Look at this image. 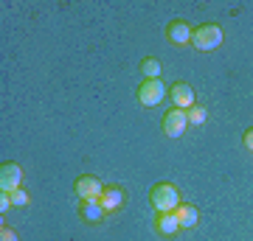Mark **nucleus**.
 <instances>
[{"label": "nucleus", "instance_id": "obj_1", "mask_svg": "<svg viewBox=\"0 0 253 241\" xmlns=\"http://www.w3.org/2000/svg\"><path fill=\"white\" fill-rule=\"evenodd\" d=\"M149 202H152V207L158 213H174V210L183 205L180 191H177L172 182H155L152 191H149Z\"/></svg>", "mask_w": 253, "mask_h": 241}, {"label": "nucleus", "instance_id": "obj_2", "mask_svg": "<svg viewBox=\"0 0 253 241\" xmlns=\"http://www.w3.org/2000/svg\"><path fill=\"white\" fill-rule=\"evenodd\" d=\"M191 45L197 48V51H217L219 45H222V28L217 23H203V26L194 28V34H191Z\"/></svg>", "mask_w": 253, "mask_h": 241}, {"label": "nucleus", "instance_id": "obj_3", "mask_svg": "<svg viewBox=\"0 0 253 241\" xmlns=\"http://www.w3.org/2000/svg\"><path fill=\"white\" fill-rule=\"evenodd\" d=\"M169 96V90H166V84H163L161 79H144L141 84H138V90H135V99H138V104L141 107H158L163 99Z\"/></svg>", "mask_w": 253, "mask_h": 241}, {"label": "nucleus", "instance_id": "obj_4", "mask_svg": "<svg viewBox=\"0 0 253 241\" xmlns=\"http://www.w3.org/2000/svg\"><path fill=\"white\" fill-rule=\"evenodd\" d=\"M76 197L82 199V202H99L101 194H104V185H101L99 177H93V174H84V177L76 179Z\"/></svg>", "mask_w": 253, "mask_h": 241}, {"label": "nucleus", "instance_id": "obj_5", "mask_svg": "<svg viewBox=\"0 0 253 241\" xmlns=\"http://www.w3.org/2000/svg\"><path fill=\"white\" fill-rule=\"evenodd\" d=\"M163 135L166 138H180L186 135V126H189V115H186V109H177L172 107L166 115H163Z\"/></svg>", "mask_w": 253, "mask_h": 241}, {"label": "nucleus", "instance_id": "obj_6", "mask_svg": "<svg viewBox=\"0 0 253 241\" xmlns=\"http://www.w3.org/2000/svg\"><path fill=\"white\" fill-rule=\"evenodd\" d=\"M191 34H194V28H191L186 20H172V23L166 26V39H169L174 48H186V45H191Z\"/></svg>", "mask_w": 253, "mask_h": 241}, {"label": "nucleus", "instance_id": "obj_7", "mask_svg": "<svg viewBox=\"0 0 253 241\" xmlns=\"http://www.w3.org/2000/svg\"><path fill=\"white\" fill-rule=\"evenodd\" d=\"M20 182H23V169L17 163H3L0 166V191L11 194V191L20 188Z\"/></svg>", "mask_w": 253, "mask_h": 241}, {"label": "nucleus", "instance_id": "obj_8", "mask_svg": "<svg viewBox=\"0 0 253 241\" xmlns=\"http://www.w3.org/2000/svg\"><path fill=\"white\" fill-rule=\"evenodd\" d=\"M169 99L177 109H189L194 107V87L186 84V81H174L172 87H169Z\"/></svg>", "mask_w": 253, "mask_h": 241}, {"label": "nucleus", "instance_id": "obj_9", "mask_svg": "<svg viewBox=\"0 0 253 241\" xmlns=\"http://www.w3.org/2000/svg\"><path fill=\"white\" fill-rule=\"evenodd\" d=\"M124 202H126V191L118 188V185L104 188V194H101V199H99V205L104 207V213H113L118 207H124Z\"/></svg>", "mask_w": 253, "mask_h": 241}, {"label": "nucleus", "instance_id": "obj_10", "mask_svg": "<svg viewBox=\"0 0 253 241\" xmlns=\"http://www.w3.org/2000/svg\"><path fill=\"white\" fill-rule=\"evenodd\" d=\"M177 230H180L177 213H158L155 216V233L158 236H174Z\"/></svg>", "mask_w": 253, "mask_h": 241}, {"label": "nucleus", "instance_id": "obj_11", "mask_svg": "<svg viewBox=\"0 0 253 241\" xmlns=\"http://www.w3.org/2000/svg\"><path fill=\"white\" fill-rule=\"evenodd\" d=\"M79 216L87 224H99L101 219H104V207H101L99 202H82V205H79Z\"/></svg>", "mask_w": 253, "mask_h": 241}, {"label": "nucleus", "instance_id": "obj_12", "mask_svg": "<svg viewBox=\"0 0 253 241\" xmlns=\"http://www.w3.org/2000/svg\"><path fill=\"white\" fill-rule=\"evenodd\" d=\"M174 213H177V222H180V230H183V227H186V230H191V227L197 224V219H200L197 207H194V205H186V202H183V205L177 207Z\"/></svg>", "mask_w": 253, "mask_h": 241}, {"label": "nucleus", "instance_id": "obj_13", "mask_svg": "<svg viewBox=\"0 0 253 241\" xmlns=\"http://www.w3.org/2000/svg\"><path fill=\"white\" fill-rule=\"evenodd\" d=\"M141 76L144 79H161V62L155 56H146L144 62H141Z\"/></svg>", "mask_w": 253, "mask_h": 241}, {"label": "nucleus", "instance_id": "obj_14", "mask_svg": "<svg viewBox=\"0 0 253 241\" xmlns=\"http://www.w3.org/2000/svg\"><path fill=\"white\" fill-rule=\"evenodd\" d=\"M186 115H189V126H203V124H206V115H208V112H206L203 107H197V104H194V107L186 109Z\"/></svg>", "mask_w": 253, "mask_h": 241}, {"label": "nucleus", "instance_id": "obj_15", "mask_svg": "<svg viewBox=\"0 0 253 241\" xmlns=\"http://www.w3.org/2000/svg\"><path fill=\"white\" fill-rule=\"evenodd\" d=\"M9 197H11V205H28V199H31V197H28V191H23V188L11 191Z\"/></svg>", "mask_w": 253, "mask_h": 241}, {"label": "nucleus", "instance_id": "obj_16", "mask_svg": "<svg viewBox=\"0 0 253 241\" xmlns=\"http://www.w3.org/2000/svg\"><path fill=\"white\" fill-rule=\"evenodd\" d=\"M0 241H17V233L3 224V227H0Z\"/></svg>", "mask_w": 253, "mask_h": 241}, {"label": "nucleus", "instance_id": "obj_17", "mask_svg": "<svg viewBox=\"0 0 253 241\" xmlns=\"http://www.w3.org/2000/svg\"><path fill=\"white\" fill-rule=\"evenodd\" d=\"M242 143H245V149H248V152H253V126H251V129H245Z\"/></svg>", "mask_w": 253, "mask_h": 241}, {"label": "nucleus", "instance_id": "obj_18", "mask_svg": "<svg viewBox=\"0 0 253 241\" xmlns=\"http://www.w3.org/2000/svg\"><path fill=\"white\" fill-rule=\"evenodd\" d=\"M9 207H11V197H9V194H6V191H0V210L6 213Z\"/></svg>", "mask_w": 253, "mask_h": 241}]
</instances>
